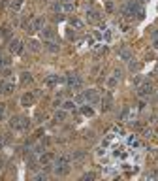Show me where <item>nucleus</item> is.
Masks as SVG:
<instances>
[{"instance_id": "9b49d317", "label": "nucleus", "mask_w": 158, "mask_h": 181, "mask_svg": "<svg viewBox=\"0 0 158 181\" xmlns=\"http://www.w3.org/2000/svg\"><path fill=\"white\" fill-rule=\"evenodd\" d=\"M66 117H68L66 109H57V111H55V121H57V123H62Z\"/></svg>"}, {"instance_id": "20e7f679", "label": "nucleus", "mask_w": 158, "mask_h": 181, "mask_svg": "<svg viewBox=\"0 0 158 181\" xmlns=\"http://www.w3.org/2000/svg\"><path fill=\"white\" fill-rule=\"evenodd\" d=\"M87 21H88V23H100V21H102V13H100L98 10L88 8V10H87Z\"/></svg>"}, {"instance_id": "ddd939ff", "label": "nucleus", "mask_w": 158, "mask_h": 181, "mask_svg": "<svg viewBox=\"0 0 158 181\" xmlns=\"http://www.w3.org/2000/svg\"><path fill=\"white\" fill-rule=\"evenodd\" d=\"M53 170H55L57 175H66L68 172H70V166H55L53 164Z\"/></svg>"}, {"instance_id": "b1692460", "label": "nucleus", "mask_w": 158, "mask_h": 181, "mask_svg": "<svg viewBox=\"0 0 158 181\" xmlns=\"http://www.w3.org/2000/svg\"><path fill=\"white\" fill-rule=\"evenodd\" d=\"M34 179H36V181H41V179L45 181V179H47V174H45V172H43V174H36V175H34Z\"/></svg>"}, {"instance_id": "f3484780", "label": "nucleus", "mask_w": 158, "mask_h": 181, "mask_svg": "<svg viewBox=\"0 0 158 181\" xmlns=\"http://www.w3.org/2000/svg\"><path fill=\"white\" fill-rule=\"evenodd\" d=\"M74 2H62V11H66V13H70V11H74Z\"/></svg>"}, {"instance_id": "39448f33", "label": "nucleus", "mask_w": 158, "mask_h": 181, "mask_svg": "<svg viewBox=\"0 0 158 181\" xmlns=\"http://www.w3.org/2000/svg\"><path fill=\"white\" fill-rule=\"evenodd\" d=\"M149 95H152V85H151L149 81L138 87V96H139V98H145V96H149Z\"/></svg>"}, {"instance_id": "c756f323", "label": "nucleus", "mask_w": 158, "mask_h": 181, "mask_svg": "<svg viewBox=\"0 0 158 181\" xmlns=\"http://www.w3.org/2000/svg\"><path fill=\"white\" fill-rule=\"evenodd\" d=\"M152 38H158V29H154V30H152Z\"/></svg>"}, {"instance_id": "9d476101", "label": "nucleus", "mask_w": 158, "mask_h": 181, "mask_svg": "<svg viewBox=\"0 0 158 181\" xmlns=\"http://www.w3.org/2000/svg\"><path fill=\"white\" fill-rule=\"evenodd\" d=\"M111 109V93L105 95V98L102 100V111H109Z\"/></svg>"}, {"instance_id": "0eeeda50", "label": "nucleus", "mask_w": 158, "mask_h": 181, "mask_svg": "<svg viewBox=\"0 0 158 181\" xmlns=\"http://www.w3.org/2000/svg\"><path fill=\"white\" fill-rule=\"evenodd\" d=\"M10 51L11 53H23V42L21 40H17V38H13L11 42H10Z\"/></svg>"}, {"instance_id": "f704fd0d", "label": "nucleus", "mask_w": 158, "mask_h": 181, "mask_svg": "<svg viewBox=\"0 0 158 181\" xmlns=\"http://www.w3.org/2000/svg\"><path fill=\"white\" fill-rule=\"evenodd\" d=\"M60 2H74V0H60Z\"/></svg>"}, {"instance_id": "1a4fd4ad", "label": "nucleus", "mask_w": 158, "mask_h": 181, "mask_svg": "<svg viewBox=\"0 0 158 181\" xmlns=\"http://www.w3.org/2000/svg\"><path fill=\"white\" fill-rule=\"evenodd\" d=\"M34 93H27V95H23V98H21V104L23 106H30L32 102H34Z\"/></svg>"}, {"instance_id": "f257e3e1", "label": "nucleus", "mask_w": 158, "mask_h": 181, "mask_svg": "<svg viewBox=\"0 0 158 181\" xmlns=\"http://www.w3.org/2000/svg\"><path fill=\"white\" fill-rule=\"evenodd\" d=\"M66 83H68V87L70 89H79L81 85H83V79H81V76L79 74H68V77H66Z\"/></svg>"}, {"instance_id": "f03ea898", "label": "nucleus", "mask_w": 158, "mask_h": 181, "mask_svg": "<svg viewBox=\"0 0 158 181\" xmlns=\"http://www.w3.org/2000/svg\"><path fill=\"white\" fill-rule=\"evenodd\" d=\"M15 90V83L13 81H10V79H0V93L2 95H11Z\"/></svg>"}, {"instance_id": "a211bd4d", "label": "nucleus", "mask_w": 158, "mask_h": 181, "mask_svg": "<svg viewBox=\"0 0 158 181\" xmlns=\"http://www.w3.org/2000/svg\"><path fill=\"white\" fill-rule=\"evenodd\" d=\"M62 109H66V111H72V109H75V102H72V100H66V102L62 104Z\"/></svg>"}, {"instance_id": "2eb2a0df", "label": "nucleus", "mask_w": 158, "mask_h": 181, "mask_svg": "<svg viewBox=\"0 0 158 181\" xmlns=\"http://www.w3.org/2000/svg\"><path fill=\"white\" fill-rule=\"evenodd\" d=\"M70 25H72L74 29H77V30H79V29H83V21H81V19H75V17H72V19H70Z\"/></svg>"}, {"instance_id": "f8f14e48", "label": "nucleus", "mask_w": 158, "mask_h": 181, "mask_svg": "<svg viewBox=\"0 0 158 181\" xmlns=\"http://www.w3.org/2000/svg\"><path fill=\"white\" fill-rule=\"evenodd\" d=\"M45 49L51 51V53H57V51H58V45H57L53 40H45Z\"/></svg>"}, {"instance_id": "6ab92c4d", "label": "nucleus", "mask_w": 158, "mask_h": 181, "mask_svg": "<svg viewBox=\"0 0 158 181\" xmlns=\"http://www.w3.org/2000/svg\"><path fill=\"white\" fill-rule=\"evenodd\" d=\"M85 157H87L85 151H74V153H72V158H74V161H81V158H85Z\"/></svg>"}, {"instance_id": "2f4dec72", "label": "nucleus", "mask_w": 158, "mask_h": 181, "mask_svg": "<svg viewBox=\"0 0 158 181\" xmlns=\"http://www.w3.org/2000/svg\"><path fill=\"white\" fill-rule=\"evenodd\" d=\"M2 145H4V138L0 136V149H2Z\"/></svg>"}, {"instance_id": "412c9836", "label": "nucleus", "mask_w": 158, "mask_h": 181, "mask_svg": "<svg viewBox=\"0 0 158 181\" xmlns=\"http://www.w3.org/2000/svg\"><path fill=\"white\" fill-rule=\"evenodd\" d=\"M21 81H23V83H30V81H32V76H30L28 72H23V74H21Z\"/></svg>"}, {"instance_id": "423d86ee", "label": "nucleus", "mask_w": 158, "mask_h": 181, "mask_svg": "<svg viewBox=\"0 0 158 181\" xmlns=\"http://www.w3.org/2000/svg\"><path fill=\"white\" fill-rule=\"evenodd\" d=\"M43 25H45V19H43V17H36V19L32 21V25L28 27V32H30V34H32V32H36V30L40 32V30L43 29Z\"/></svg>"}, {"instance_id": "4468645a", "label": "nucleus", "mask_w": 158, "mask_h": 181, "mask_svg": "<svg viewBox=\"0 0 158 181\" xmlns=\"http://www.w3.org/2000/svg\"><path fill=\"white\" fill-rule=\"evenodd\" d=\"M10 126L15 130H21V117H11L10 119Z\"/></svg>"}, {"instance_id": "473e14b6", "label": "nucleus", "mask_w": 158, "mask_h": 181, "mask_svg": "<svg viewBox=\"0 0 158 181\" xmlns=\"http://www.w3.org/2000/svg\"><path fill=\"white\" fill-rule=\"evenodd\" d=\"M2 59H4V57H2V55H0V68H2Z\"/></svg>"}, {"instance_id": "7c9ffc66", "label": "nucleus", "mask_w": 158, "mask_h": 181, "mask_svg": "<svg viewBox=\"0 0 158 181\" xmlns=\"http://www.w3.org/2000/svg\"><path fill=\"white\" fill-rule=\"evenodd\" d=\"M152 47H154V49H158V38L154 40V45H152Z\"/></svg>"}, {"instance_id": "72a5a7b5", "label": "nucleus", "mask_w": 158, "mask_h": 181, "mask_svg": "<svg viewBox=\"0 0 158 181\" xmlns=\"http://www.w3.org/2000/svg\"><path fill=\"white\" fill-rule=\"evenodd\" d=\"M2 166H4V161H0V170H2Z\"/></svg>"}, {"instance_id": "7ed1b4c3", "label": "nucleus", "mask_w": 158, "mask_h": 181, "mask_svg": "<svg viewBox=\"0 0 158 181\" xmlns=\"http://www.w3.org/2000/svg\"><path fill=\"white\" fill-rule=\"evenodd\" d=\"M72 162V155H68V153H62L55 158V166H70Z\"/></svg>"}, {"instance_id": "bb28decb", "label": "nucleus", "mask_w": 158, "mask_h": 181, "mask_svg": "<svg viewBox=\"0 0 158 181\" xmlns=\"http://www.w3.org/2000/svg\"><path fill=\"white\" fill-rule=\"evenodd\" d=\"M113 77L121 79V77H122V70H115V72H113Z\"/></svg>"}, {"instance_id": "a878e982", "label": "nucleus", "mask_w": 158, "mask_h": 181, "mask_svg": "<svg viewBox=\"0 0 158 181\" xmlns=\"http://www.w3.org/2000/svg\"><path fill=\"white\" fill-rule=\"evenodd\" d=\"M113 8H115V4H113L111 0H107V4H105V10H107V11H113Z\"/></svg>"}, {"instance_id": "dca6fc26", "label": "nucleus", "mask_w": 158, "mask_h": 181, "mask_svg": "<svg viewBox=\"0 0 158 181\" xmlns=\"http://www.w3.org/2000/svg\"><path fill=\"white\" fill-rule=\"evenodd\" d=\"M119 57H121L122 60H132V53H130L128 49H121V51H119Z\"/></svg>"}, {"instance_id": "393cba45", "label": "nucleus", "mask_w": 158, "mask_h": 181, "mask_svg": "<svg viewBox=\"0 0 158 181\" xmlns=\"http://www.w3.org/2000/svg\"><path fill=\"white\" fill-rule=\"evenodd\" d=\"M94 177H96V174H92V172H88V174H85V175H83V179H85V181H88V179H94Z\"/></svg>"}, {"instance_id": "6e6552de", "label": "nucleus", "mask_w": 158, "mask_h": 181, "mask_svg": "<svg viewBox=\"0 0 158 181\" xmlns=\"http://www.w3.org/2000/svg\"><path fill=\"white\" fill-rule=\"evenodd\" d=\"M40 34H41L43 40H55V30L49 29V27H43V29L40 30Z\"/></svg>"}, {"instance_id": "c85d7f7f", "label": "nucleus", "mask_w": 158, "mask_h": 181, "mask_svg": "<svg viewBox=\"0 0 158 181\" xmlns=\"http://www.w3.org/2000/svg\"><path fill=\"white\" fill-rule=\"evenodd\" d=\"M4 113H6V108H4V106H0V121L4 119Z\"/></svg>"}, {"instance_id": "4be33fe9", "label": "nucleus", "mask_w": 158, "mask_h": 181, "mask_svg": "<svg viewBox=\"0 0 158 181\" xmlns=\"http://www.w3.org/2000/svg\"><path fill=\"white\" fill-rule=\"evenodd\" d=\"M28 125H30V119L28 117H21V130L28 128Z\"/></svg>"}, {"instance_id": "aec40b11", "label": "nucleus", "mask_w": 158, "mask_h": 181, "mask_svg": "<svg viewBox=\"0 0 158 181\" xmlns=\"http://www.w3.org/2000/svg\"><path fill=\"white\" fill-rule=\"evenodd\" d=\"M81 113H83V115H88V117H90V115H94V109L90 108V106H83V108H81Z\"/></svg>"}, {"instance_id": "5701e85b", "label": "nucleus", "mask_w": 158, "mask_h": 181, "mask_svg": "<svg viewBox=\"0 0 158 181\" xmlns=\"http://www.w3.org/2000/svg\"><path fill=\"white\" fill-rule=\"evenodd\" d=\"M28 45H30V49H32V51H40V42L30 40V42H28Z\"/></svg>"}, {"instance_id": "cd10ccee", "label": "nucleus", "mask_w": 158, "mask_h": 181, "mask_svg": "<svg viewBox=\"0 0 158 181\" xmlns=\"http://www.w3.org/2000/svg\"><path fill=\"white\" fill-rule=\"evenodd\" d=\"M128 62H130V60H128ZM130 68H132V70H138V68H139V62H134V60H132V62H130Z\"/></svg>"}]
</instances>
